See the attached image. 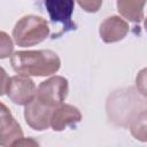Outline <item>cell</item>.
I'll list each match as a JSON object with an SVG mask.
<instances>
[{"label":"cell","instance_id":"obj_1","mask_svg":"<svg viewBox=\"0 0 147 147\" xmlns=\"http://www.w3.org/2000/svg\"><path fill=\"white\" fill-rule=\"evenodd\" d=\"M10 64L17 74L46 77L59 71L61 60L59 55L51 49L17 51L10 56Z\"/></svg>","mask_w":147,"mask_h":147},{"label":"cell","instance_id":"obj_2","mask_svg":"<svg viewBox=\"0 0 147 147\" xmlns=\"http://www.w3.org/2000/svg\"><path fill=\"white\" fill-rule=\"evenodd\" d=\"M49 34V26L45 18L37 15H25L21 17L14 29V41L21 47H30L46 40Z\"/></svg>","mask_w":147,"mask_h":147},{"label":"cell","instance_id":"obj_3","mask_svg":"<svg viewBox=\"0 0 147 147\" xmlns=\"http://www.w3.org/2000/svg\"><path fill=\"white\" fill-rule=\"evenodd\" d=\"M69 92V82L63 76H52L41 82L37 88V98L48 107L62 105Z\"/></svg>","mask_w":147,"mask_h":147},{"label":"cell","instance_id":"obj_4","mask_svg":"<svg viewBox=\"0 0 147 147\" xmlns=\"http://www.w3.org/2000/svg\"><path fill=\"white\" fill-rule=\"evenodd\" d=\"M37 88L30 76L18 74L9 77L5 93L15 105L26 106L37 98Z\"/></svg>","mask_w":147,"mask_h":147},{"label":"cell","instance_id":"obj_5","mask_svg":"<svg viewBox=\"0 0 147 147\" xmlns=\"http://www.w3.org/2000/svg\"><path fill=\"white\" fill-rule=\"evenodd\" d=\"M53 109L54 108L46 106L38 98H36L24 108L25 123L34 131H45L51 126Z\"/></svg>","mask_w":147,"mask_h":147},{"label":"cell","instance_id":"obj_6","mask_svg":"<svg viewBox=\"0 0 147 147\" xmlns=\"http://www.w3.org/2000/svg\"><path fill=\"white\" fill-rule=\"evenodd\" d=\"M0 145L3 147L7 146H15V144L21 140L23 137V131L17 123V121L11 115L10 110L7 106L1 102V110H0Z\"/></svg>","mask_w":147,"mask_h":147},{"label":"cell","instance_id":"obj_7","mask_svg":"<svg viewBox=\"0 0 147 147\" xmlns=\"http://www.w3.org/2000/svg\"><path fill=\"white\" fill-rule=\"evenodd\" d=\"M129 23L121 16L113 15L105 18L99 28V33L103 42L113 44L121 41L129 33Z\"/></svg>","mask_w":147,"mask_h":147},{"label":"cell","instance_id":"obj_8","mask_svg":"<svg viewBox=\"0 0 147 147\" xmlns=\"http://www.w3.org/2000/svg\"><path fill=\"white\" fill-rule=\"evenodd\" d=\"M82 121L79 109L72 105L62 103L53 109L51 116V127L56 131H64L69 126H74Z\"/></svg>","mask_w":147,"mask_h":147},{"label":"cell","instance_id":"obj_9","mask_svg":"<svg viewBox=\"0 0 147 147\" xmlns=\"http://www.w3.org/2000/svg\"><path fill=\"white\" fill-rule=\"evenodd\" d=\"M44 3L52 23H60L64 25V28H74L71 17L75 0H44Z\"/></svg>","mask_w":147,"mask_h":147},{"label":"cell","instance_id":"obj_10","mask_svg":"<svg viewBox=\"0 0 147 147\" xmlns=\"http://www.w3.org/2000/svg\"><path fill=\"white\" fill-rule=\"evenodd\" d=\"M147 0H116L119 15L133 23H140L144 17V7Z\"/></svg>","mask_w":147,"mask_h":147},{"label":"cell","instance_id":"obj_11","mask_svg":"<svg viewBox=\"0 0 147 147\" xmlns=\"http://www.w3.org/2000/svg\"><path fill=\"white\" fill-rule=\"evenodd\" d=\"M132 137L141 142H147V109L138 113L130 123Z\"/></svg>","mask_w":147,"mask_h":147},{"label":"cell","instance_id":"obj_12","mask_svg":"<svg viewBox=\"0 0 147 147\" xmlns=\"http://www.w3.org/2000/svg\"><path fill=\"white\" fill-rule=\"evenodd\" d=\"M0 39H1V47H0V59L3 60L8 56L11 55L13 49H14V44L13 40L10 39V37L5 32L1 31L0 32Z\"/></svg>","mask_w":147,"mask_h":147},{"label":"cell","instance_id":"obj_13","mask_svg":"<svg viewBox=\"0 0 147 147\" xmlns=\"http://www.w3.org/2000/svg\"><path fill=\"white\" fill-rule=\"evenodd\" d=\"M136 88L142 96L147 98V68L141 69L136 76Z\"/></svg>","mask_w":147,"mask_h":147},{"label":"cell","instance_id":"obj_14","mask_svg":"<svg viewBox=\"0 0 147 147\" xmlns=\"http://www.w3.org/2000/svg\"><path fill=\"white\" fill-rule=\"evenodd\" d=\"M79 7L87 13H96L101 6L103 0H76Z\"/></svg>","mask_w":147,"mask_h":147},{"label":"cell","instance_id":"obj_15","mask_svg":"<svg viewBox=\"0 0 147 147\" xmlns=\"http://www.w3.org/2000/svg\"><path fill=\"white\" fill-rule=\"evenodd\" d=\"M144 28H145V31L147 32V17L144 18Z\"/></svg>","mask_w":147,"mask_h":147}]
</instances>
